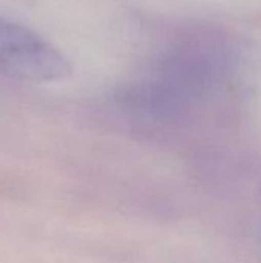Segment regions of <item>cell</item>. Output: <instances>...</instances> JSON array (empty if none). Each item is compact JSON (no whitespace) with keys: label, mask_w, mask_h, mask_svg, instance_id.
Listing matches in <instances>:
<instances>
[{"label":"cell","mask_w":261,"mask_h":263,"mask_svg":"<svg viewBox=\"0 0 261 263\" xmlns=\"http://www.w3.org/2000/svg\"><path fill=\"white\" fill-rule=\"evenodd\" d=\"M260 193H261V190H260Z\"/></svg>","instance_id":"2"},{"label":"cell","mask_w":261,"mask_h":263,"mask_svg":"<svg viewBox=\"0 0 261 263\" xmlns=\"http://www.w3.org/2000/svg\"><path fill=\"white\" fill-rule=\"evenodd\" d=\"M72 71L69 59L31 28L0 17V74L23 82H55Z\"/></svg>","instance_id":"1"}]
</instances>
